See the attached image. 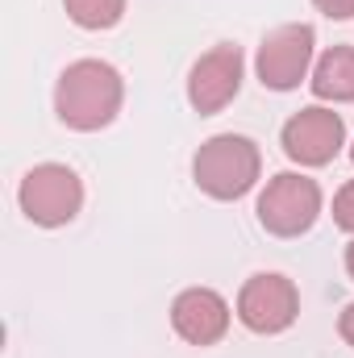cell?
I'll return each instance as SVG.
<instances>
[{
	"mask_svg": "<svg viewBox=\"0 0 354 358\" xmlns=\"http://www.w3.org/2000/svg\"><path fill=\"white\" fill-rule=\"evenodd\" d=\"M263 176V155L246 134H213L192 159V179L208 200H242Z\"/></svg>",
	"mask_w": 354,
	"mask_h": 358,
	"instance_id": "obj_2",
	"label": "cell"
},
{
	"mask_svg": "<svg viewBox=\"0 0 354 358\" xmlns=\"http://www.w3.org/2000/svg\"><path fill=\"white\" fill-rule=\"evenodd\" d=\"M17 204L29 225L38 229H59L71 225L84 208V179L76 176L67 163H38L21 176Z\"/></svg>",
	"mask_w": 354,
	"mask_h": 358,
	"instance_id": "obj_3",
	"label": "cell"
},
{
	"mask_svg": "<svg viewBox=\"0 0 354 358\" xmlns=\"http://www.w3.org/2000/svg\"><path fill=\"white\" fill-rule=\"evenodd\" d=\"M63 8L80 29H113L125 17V0H63Z\"/></svg>",
	"mask_w": 354,
	"mask_h": 358,
	"instance_id": "obj_11",
	"label": "cell"
},
{
	"mask_svg": "<svg viewBox=\"0 0 354 358\" xmlns=\"http://www.w3.org/2000/svg\"><path fill=\"white\" fill-rule=\"evenodd\" d=\"M229 300L217 287H183L171 300V329L187 346H217L229 334Z\"/></svg>",
	"mask_w": 354,
	"mask_h": 358,
	"instance_id": "obj_9",
	"label": "cell"
},
{
	"mask_svg": "<svg viewBox=\"0 0 354 358\" xmlns=\"http://www.w3.org/2000/svg\"><path fill=\"white\" fill-rule=\"evenodd\" d=\"M351 159H354V142H351Z\"/></svg>",
	"mask_w": 354,
	"mask_h": 358,
	"instance_id": "obj_16",
	"label": "cell"
},
{
	"mask_svg": "<svg viewBox=\"0 0 354 358\" xmlns=\"http://www.w3.org/2000/svg\"><path fill=\"white\" fill-rule=\"evenodd\" d=\"M334 225L346 229L354 238V179H346V183L334 192Z\"/></svg>",
	"mask_w": 354,
	"mask_h": 358,
	"instance_id": "obj_12",
	"label": "cell"
},
{
	"mask_svg": "<svg viewBox=\"0 0 354 358\" xmlns=\"http://www.w3.org/2000/svg\"><path fill=\"white\" fill-rule=\"evenodd\" d=\"M338 334H342L346 346H354V300L342 308V317H338Z\"/></svg>",
	"mask_w": 354,
	"mask_h": 358,
	"instance_id": "obj_14",
	"label": "cell"
},
{
	"mask_svg": "<svg viewBox=\"0 0 354 358\" xmlns=\"http://www.w3.org/2000/svg\"><path fill=\"white\" fill-rule=\"evenodd\" d=\"M246 76V59L234 42H217L213 50H204L192 71H187V104L200 117H217L221 108H229L242 92Z\"/></svg>",
	"mask_w": 354,
	"mask_h": 358,
	"instance_id": "obj_8",
	"label": "cell"
},
{
	"mask_svg": "<svg viewBox=\"0 0 354 358\" xmlns=\"http://www.w3.org/2000/svg\"><path fill=\"white\" fill-rule=\"evenodd\" d=\"M317 13H325L330 21H351L354 17V0H313Z\"/></svg>",
	"mask_w": 354,
	"mask_h": 358,
	"instance_id": "obj_13",
	"label": "cell"
},
{
	"mask_svg": "<svg viewBox=\"0 0 354 358\" xmlns=\"http://www.w3.org/2000/svg\"><path fill=\"white\" fill-rule=\"evenodd\" d=\"M346 275L354 279V238H351V246H346Z\"/></svg>",
	"mask_w": 354,
	"mask_h": 358,
	"instance_id": "obj_15",
	"label": "cell"
},
{
	"mask_svg": "<svg viewBox=\"0 0 354 358\" xmlns=\"http://www.w3.org/2000/svg\"><path fill=\"white\" fill-rule=\"evenodd\" d=\"M279 146L296 167H330L346 146V121L325 104H309L283 121Z\"/></svg>",
	"mask_w": 354,
	"mask_h": 358,
	"instance_id": "obj_7",
	"label": "cell"
},
{
	"mask_svg": "<svg viewBox=\"0 0 354 358\" xmlns=\"http://www.w3.org/2000/svg\"><path fill=\"white\" fill-rule=\"evenodd\" d=\"M234 313H238V321H242L250 334L275 338V334H283V329L296 325V317H300V292H296V283H292L288 275H279V271H259V275H250V279L242 283Z\"/></svg>",
	"mask_w": 354,
	"mask_h": 358,
	"instance_id": "obj_6",
	"label": "cell"
},
{
	"mask_svg": "<svg viewBox=\"0 0 354 358\" xmlns=\"http://www.w3.org/2000/svg\"><path fill=\"white\" fill-rule=\"evenodd\" d=\"M321 183L300 171H279V176L267 179V187L259 192V225H263L271 238H300L317 225L321 217Z\"/></svg>",
	"mask_w": 354,
	"mask_h": 358,
	"instance_id": "obj_4",
	"label": "cell"
},
{
	"mask_svg": "<svg viewBox=\"0 0 354 358\" xmlns=\"http://www.w3.org/2000/svg\"><path fill=\"white\" fill-rule=\"evenodd\" d=\"M313 63H317V29L304 21H288L259 42L255 76L271 92H292L313 76Z\"/></svg>",
	"mask_w": 354,
	"mask_h": 358,
	"instance_id": "obj_5",
	"label": "cell"
},
{
	"mask_svg": "<svg viewBox=\"0 0 354 358\" xmlns=\"http://www.w3.org/2000/svg\"><path fill=\"white\" fill-rule=\"evenodd\" d=\"M125 104V80L113 63L104 59H76L63 67L55 84V117L76 129V134H96L117 121Z\"/></svg>",
	"mask_w": 354,
	"mask_h": 358,
	"instance_id": "obj_1",
	"label": "cell"
},
{
	"mask_svg": "<svg viewBox=\"0 0 354 358\" xmlns=\"http://www.w3.org/2000/svg\"><path fill=\"white\" fill-rule=\"evenodd\" d=\"M309 88L325 104H354V46H330L325 55H317Z\"/></svg>",
	"mask_w": 354,
	"mask_h": 358,
	"instance_id": "obj_10",
	"label": "cell"
}]
</instances>
